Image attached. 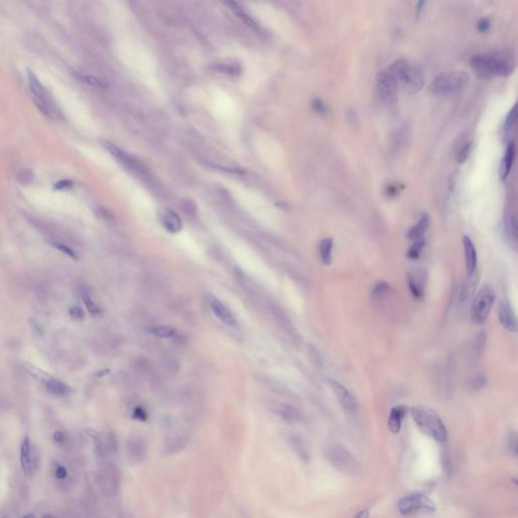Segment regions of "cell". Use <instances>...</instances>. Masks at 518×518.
Listing matches in <instances>:
<instances>
[{
  "label": "cell",
  "mask_w": 518,
  "mask_h": 518,
  "mask_svg": "<svg viewBox=\"0 0 518 518\" xmlns=\"http://www.w3.org/2000/svg\"><path fill=\"white\" fill-rule=\"evenodd\" d=\"M69 314L73 319H76V320H82L84 318L83 310L77 306H73L69 309Z\"/></svg>",
  "instance_id": "44"
},
{
  "label": "cell",
  "mask_w": 518,
  "mask_h": 518,
  "mask_svg": "<svg viewBox=\"0 0 518 518\" xmlns=\"http://www.w3.org/2000/svg\"><path fill=\"white\" fill-rule=\"evenodd\" d=\"M102 144L104 145V147L107 149L116 160H118L126 167L132 168L135 171L143 172V170H144L143 164H141L135 158L131 157L130 155H128L123 150H121L118 147H116L115 145H113L112 143L109 142V141H102Z\"/></svg>",
  "instance_id": "13"
},
{
  "label": "cell",
  "mask_w": 518,
  "mask_h": 518,
  "mask_svg": "<svg viewBox=\"0 0 518 518\" xmlns=\"http://www.w3.org/2000/svg\"><path fill=\"white\" fill-rule=\"evenodd\" d=\"M464 251H465V260H466V269L468 275H473L476 273L477 269V251L472 239L468 236L463 237Z\"/></svg>",
  "instance_id": "15"
},
{
  "label": "cell",
  "mask_w": 518,
  "mask_h": 518,
  "mask_svg": "<svg viewBox=\"0 0 518 518\" xmlns=\"http://www.w3.org/2000/svg\"><path fill=\"white\" fill-rule=\"evenodd\" d=\"M424 246H425V241H424L423 238L415 240L414 243L410 246V248L408 250V258L412 259V260L419 258V256H420V254H421Z\"/></svg>",
  "instance_id": "31"
},
{
  "label": "cell",
  "mask_w": 518,
  "mask_h": 518,
  "mask_svg": "<svg viewBox=\"0 0 518 518\" xmlns=\"http://www.w3.org/2000/svg\"><path fill=\"white\" fill-rule=\"evenodd\" d=\"M80 79H81L83 82H85V83H87V84H89V85H92V86H96V87H103V86H105V85H104V83H103L101 80L96 79V78H95V77H93V76L82 75V76H80Z\"/></svg>",
  "instance_id": "42"
},
{
  "label": "cell",
  "mask_w": 518,
  "mask_h": 518,
  "mask_svg": "<svg viewBox=\"0 0 518 518\" xmlns=\"http://www.w3.org/2000/svg\"><path fill=\"white\" fill-rule=\"evenodd\" d=\"M272 410L284 420L288 422H298L301 420V414L295 408L286 404H276L272 407Z\"/></svg>",
  "instance_id": "22"
},
{
  "label": "cell",
  "mask_w": 518,
  "mask_h": 518,
  "mask_svg": "<svg viewBox=\"0 0 518 518\" xmlns=\"http://www.w3.org/2000/svg\"><path fill=\"white\" fill-rule=\"evenodd\" d=\"M429 226V217L427 215H423L420 220L416 223L408 232V238L411 240L421 239L426 232Z\"/></svg>",
  "instance_id": "26"
},
{
  "label": "cell",
  "mask_w": 518,
  "mask_h": 518,
  "mask_svg": "<svg viewBox=\"0 0 518 518\" xmlns=\"http://www.w3.org/2000/svg\"><path fill=\"white\" fill-rule=\"evenodd\" d=\"M165 363V368L166 370H170V371H176L178 370L180 368V365L177 363V361L173 357H166V360L164 361Z\"/></svg>",
  "instance_id": "45"
},
{
  "label": "cell",
  "mask_w": 518,
  "mask_h": 518,
  "mask_svg": "<svg viewBox=\"0 0 518 518\" xmlns=\"http://www.w3.org/2000/svg\"><path fill=\"white\" fill-rule=\"evenodd\" d=\"M398 511L403 516L429 514L435 511L433 501L424 493L414 492L405 495L398 502Z\"/></svg>",
  "instance_id": "5"
},
{
  "label": "cell",
  "mask_w": 518,
  "mask_h": 518,
  "mask_svg": "<svg viewBox=\"0 0 518 518\" xmlns=\"http://www.w3.org/2000/svg\"><path fill=\"white\" fill-rule=\"evenodd\" d=\"M47 391L54 395V396H65L69 393L70 391V388L68 385H66L65 383H63L62 381L58 380V378H55L54 376H52L49 382L44 386Z\"/></svg>",
  "instance_id": "24"
},
{
  "label": "cell",
  "mask_w": 518,
  "mask_h": 518,
  "mask_svg": "<svg viewBox=\"0 0 518 518\" xmlns=\"http://www.w3.org/2000/svg\"><path fill=\"white\" fill-rule=\"evenodd\" d=\"M411 412L416 425L421 431L439 443H444L446 441V427L440 416L432 409L424 406H414Z\"/></svg>",
  "instance_id": "3"
},
{
  "label": "cell",
  "mask_w": 518,
  "mask_h": 518,
  "mask_svg": "<svg viewBox=\"0 0 518 518\" xmlns=\"http://www.w3.org/2000/svg\"><path fill=\"white\" fill-rule=\"evenodd\" d=\"M406 412L407 407L403 405L392 408L388 419V427L393 433H398L400 431L402 425V419L406 415Z\"/></svg>",
  "instance_id": "18"
},
{
  "label": "cell",
  "mask_w": 518,
  "mask_h": 518,
  "mask_svg": "<svg viewBox=\"0 0 518 518\" xmlns=\"http://www.w3.org/2000/svg\"><path fill=\"white\" fill-rule=\"evenodd\" d=\"M474 73L483 79L509 76L515 68V59L509 52L479 54L471 59Z\"/></svg>",
  "instance_id": "1"
},
{
  "label": "cell",
  "mask_w": 518,
  "mask_h": 518,
  "mask_svg": "<svg viewBox=\"0 0 518 518\" xmlns=\"http://www.w3.org/2000/svg\"><path fill=\"white\" fill-rule=\"evenodd\" d=\"M149 332L152 335L160 337V338H172V337H175V335H176V330L169 325L152 326L149 329Z\"/></svg>",
  "instance_id": "29"
},
{
  "label": "cell",
  "mask_w": 518,
  "mask_h": 518,
  "mask_svg": "<svg viewBox=\"0 0 518 518\" xmlns=\"http://www.w3.org/2000/svg\"><path fill=\"white\" fill-rule=\"evenodd\" d=\"M471 148H472V144L471 142L467 141V142H463L461 147L459 148V151H457V161L460 163H464L468 157L470 156V153H471Z\"/></svg>",
  "instance_id": "35"
},
{
  "label": "cell",
  "mask_w": 518,
  "mask_h": 518,
  "mask_svg": "<svg viewBox=\"0 0 518 518\" xmlns=\"http://www.w3.org/2000/svg\"><path fill=\"white\" fill-rule=\"evenodd\" d=\"M72 185H73V183L71 181H69V180H62V181L58 182L56 185H54V188L58 189V190H62V189L70 188Z\"/></svg>",
  "instance_id": "48"
},
{
  "label": "cell",
  "mask_w": 518,
  "mask_h": 518,
  "mask_svg": "<svg viewBox=\"0 0 518 518\" xmlns=\"http://www.w3.org/2000/svg\"><path fill=\"white\" fill-rule=\"evenodd\" d=\"M425 3H426L425 1H419V2L417 3V8H416V16H419V15L421 14V12H422V10H423V7H424Z\"/></svg>",
  "instance_id": "52"
},
{
  "label": "cell",
  "mask_w": 518,
  "mask_h": 518,
  "mask_svg": "<svg viewBox=\"0 0 518 518\" xmlns=\"http://www.w3.org/2000/svg\"><path fill=\"white\" fill-rule=\"evenodd\" d=\"M476 287V280H475V274L473 275H468L466 282L462 286L461 290V302L465 303L467 302L471 296L473 295Z\"/></svg>",
  "instance_id": "28"
},
{
  "label": "cell",
  "mask_w": 518,
  "mask_h": 518,
  "mask_svg": "<svg viewBox=\"0 0 518 518\" xmlns=\"http://www.w3.org/2000/svg\"><path fill=\"white\" fill-rule=\"evenodd\" d=\"M312 107H313L314 111L320 113V114H326L329 111L327 106L319 98H316L312 102Z\"/></svg>",
  "instance_id": "40"
},
{
  "label": "cell",
  "mask_w": 518,
  "mask_h": 518,
  "mask_svg": "<svg viewBox=\"0 0 518 518\" xmlns=\"http://www.w3.org/2000/svg\"><path fill=\"white\" fill-rule=\"evenodd\" d=\"M135 370H138L142 374H146L151 371V366L147 362V360L144 358H139L135 361Z\"/></svg>",
  "instance_id": "37"
},
{
  "label": "cell",
  "mask_w": 518,
  "mask_h": 518,
  "mask_svg": "<svg viewBox=\"0 0 518 518\" xmlns=\"http://www.w3.org/2000/svg\"><path fill=\"white\" fill-rule=\"evenodd\" d=\"M125 448L126 455L130 464L140 465L146 461L148 455V445L143 436L137 434L130 436L126 443Z\"/></svg>",
  "instance_id": "10"
},
{
  "label": "cell",
  "mask_w": 518,
  "mask_h": 518,
  "mask_svg": "<svg viewBox=\"0 0 518 518\" xmlns=\"http://www.w3.org/2000/svg\"><path fill=\"white\" fill-rule=\"evenodd\" d=\"M21 465L26 474H30L33 468L32 446L29 437H25L21 445Z\"/></svg>",
  "instance_id": "19"
},
{
  "label": "cell",
  "mask_w": 518,
  "mask_h": 518,
  "mask_svg": "<svg viewBox=\"0 0 518 518\" xmlns=\"http://www.w3.org/2000/svg\"><path fill=\"white\" fill-rule=\"evenodd\" d=\"M82 298H83V302H84V305H85L87 311L91 315H98V314H101L102 310H101L99 306L93 301V298L90 296V295L87 292H83L82 293Z\"/></svg>",
  "instance_id": "32"
},
{
  "label": "cell",
  "mask_w": 518,
  "mask_h": 518,
  "mask_svg": "<svg viewBox=\"0 0 518 518\" xmlns=\"http://www.w3.org/2000/svg\"><path fill=\"white\" fill-rule=\"evenodd\" d=\"M56 477L60 480H63L67 477V469L63 466H58L56 469Z\"/></svg>",
  "instance_id": "50"
},
{
  "label": "cell",
  "mask_w": 518,
  "mask_h": 518,
  "mask_svg": "<svg viewBox=\"0 0 518 518\" xmlns=\"http://www.w3.org/2000/svg\"><path fill=\"white\" fill-rule=\"evenodd\" d=\"M495 297V292L490 286H484L479 291L474 298L471 310V318L474 324L481 325L487 320L494 305Z\"/></svg>",
  "instance_id": "8"
},
{
  "label": "cell",
  "mask_w": 518,
  "mask_h": 518,
  "mask_svg": "<svg viewBox=\"0 0 518 518\" xmlns=\"http://www.w3.org/2000/svg\"><path fill=\"white\" fill-rule=\"evenodd\" d=\"M27 80L30 91L33 95L34 103L38 111H42L45 115L51 118H57L59 113L55 105L53 104V101L49 96V93L36 74L30 69L27 70Z\"/></svg>",
  "instance_id": "7"
},
{
  "label": "cell",
  "mask_w": 518,
  "mask_h": 518,
  "mask_svg": "<svg viewBox=\"0 0 518 518\" xmlns=\"http://www.w3.org/2000/svg\"><path fill=\"white\" fill-rule=\"evenodd\" d=\"M469 82V75L465 71L446 72L436 76L431 84V90L435 94L449 95L463 90Z\"/></svg>",
  "instance_id": "6"
},
{
  "label": "cell",
  "mask_w": 518,
  "mask_h": 518,
  "mask_svg": "<svg viewBox=\"0 0 518 518\" xmlns=\"http://www.w3.org/2000/svg\"><path fill=\"white\" fill-rule=\"evenodd\" d=\"M325 452L330 464L339 472L349 476H355L360 472L358 461L343 445L332 443L326 447Z\"/></svg>",
  "instance_id": "4"
},
{
  "label": "cell",
  "mask_w": 518,
  "mask_h": 518,
  "mask_svg": "<svg viewBox=\"0 0 518 518\" xmlns=\"http://www.w3.org/2000/svg\"><path fill=\"white\" fill-rule=\"evenodd\" d=\"M188 443V436L185 433H175L166 439L163 445V452L171 455L184 450Z\"/></svg>",
  "instance_id": "16"
},
{
  "label": "cell",
  "mask_w": 518,
  "mask_h": 518,
  "mask_svg": "<svg viewBox=\"0 0 518 518\" xmlns=\"http://www.w3.org/2000/svg\"><path fill=\"white\" fill-rule=\"evenodd\" d=\"M408 286H409V290L412 294V296L417 297V298H420L422 295H423V290H422V286H420L415 277L413 275H408Z\"/></svg>",
  "instance_id": "33"
},
{
  "label": "cell",
  "mask_w": 518,
  "mask_h": 518,
  "mask_svg": "<svg viewBox=\"0 0 518 518\" xmlns=\"http://www.w3.org/2000/svg\"><path fill=\"white\" fill-rule=\"evenodd\" d=\"M54 246H55V248H57L59 251H61L62 253H64V254H66V255H68L69 257H71V258L73 259H77V254H76V252H75L74 250H73L71 247H69L68 245H66V244H64V243H58V242H57V243H55V244H54Z\"/></svg>",
  "instance_id": "38"
},
{
  "label": "cell",
  "mask_w": 518,
  "mask_h": 518,
  "mask_svg": "<svg viewBox=\"0 0 518 518\" xmlns=\"http://www.w3.org/2000/svg\"><path fill=\"white\" fill-rule=\"evenodd\" d=\"M389 290V285L385 282H381L377 285H375L371 291L372 296H380L384 295L387 291Z\"/></svg>",
  "instance_id": "39"
},
{
  "label": "cell",
  "mask_w": 518,
  "mask_h": 518,
  "mask_svg": "<svg viewBox=\"0 0 518 518\" xmlns=\"http://www.w3.org/2000/svg\"><path fill=\"white\" fill-rule=\"evenodd\" d=\"M163 227L170 233H178L183 229V221L181 217L171 210H165L160 216Z\"/></svg>",
  "instance_id": "17"
},
{
  "label": "cell",
  "mask_w": 518,
  "mask_h": 518,
  "mask_svg": "<svg viewBox=\"0 0 518 518\" xmlns=\"http://www.w3.org/2000/svg\"><path fill=\"white\" fill-rule=\"evenodd\" d=\"M42 518H57L56 516H53V515H44Z\"/></svg>",
  "instance_id": "56"
},
{
  "label": "cell",
  "mask_w": 518,
  "mask_h": 518,
  "mask_svg": "<svg viewBox=\"0 0 518 518\" xmlns=\"http://www.w3.org/2000/svg\"><path fill=\"white\" fill-rule=\"evenodd\" d=\"M108 372H109V370H103V371L97 372V374H96V375H97V376H101V375H104V374H106V373H108Z\"/></svg>",
  "instance_id": "54"
},
{
  "label": "cell",
  "mask_w": 518,
  "mask_h": 518,
  "mask_svg": "<svg viewBox=\"0 0 518 518\" xmlns=\"http://www.w3.org/2000/svg\"><path fill=\"white\" fill-rule=\"evenodd\" d=\"M398 84L388 69L381 71L375 79V90L380 101L388 106L394 107L398 102Z\"/></svg>",
  "instance_id": "9"
},
{
  "label": "cell",
  "mask_w": 518,
  "mask_h": 518,
  "mask_svg": "<svg viewBox=\"0 0 518 518\" xmlns=\"http://www.w3.org/2000/svg\"><path fill=\"white\" fill-rule=\"evenodd\" d=\"M388 70L396 80L398 87L409 94L418 93L425 84L422 70L405 59L394 61Z\"/></svg>",
  "instance_id": "2"
},
{
  "label": "cell",
  "mask_w": 518,
  "mask_h": 518,
  "mask_svg": "<svg viewBox=\"0 0 518 518\" xmlns=\"http://www.w3.org/2000/svg\"><path fill=\"white\" fill-rule=\"evenodd\" d=\"M486 335L485 333L478 334L477 337L475 338V341H474V351L476 354H481L482 352L484 351V348H485V344H486Z\"/></svg>",
  "instance_id": "36"
},
{
  "label": "cell",
  "mask_w": 518,
  "mask_h": 518,
  "mask_svg": "<svg viewBox=\"0 0 518 518\" xmlns=\"http://www.w3.org/2000/svg\"><path fill=\"white\" fill-rule=\"evenodd\" d=\"M22 518H34V515H33V514H31V513H29V514H27V515H25L24 517Z\"/></svg>",
  "instance_id": "55"
},
{
  "label": "cell",
  "mask_w": 518,
  "mask_h": 518,
  "mask_svg": "<svg viewBox=\"0 0 518 518\" xmlns=\"http://www.w3.org/2000/svg\"><path fill=\"white\" fill-rule=\"evenodd\" d=\"M354 518H370V513L367 509H365V510H362Z\"/></svg>",
  "instance_id": "53"
},
{
  "label": "cell",
  "mask_w": 518,
  "mask_h": 518,
  "mask_svg": "<svg viewBox=\"0 0 518 518\" xmlns=\"http://www.w3.org/2000/svg\"><path fill=\"white\" fill-rule=\"evenodd\" d=\"M505 233L510 244L515 247L517 241V220L515 214H508L505 218Z\"/></svg>",
  "instance_id": "25"
},
{
  "label": "cell",
  "mask_w": 518,
  "mask_h": 518,
  "mask_svg": "<svg viewBox=\"0 0 518 518\" xmlns=\"http://www.w3.org/2000/svg\"><path fill=\"white\" fill-rule=\"evenodd\" d=\"M508 444H509V448H510V451L513 452V454H517V435L515 432L511 433L509 435V442H508Z\"/></svg>",
  "instance_id": "46"
},
{
  "label": "cell",
  "mask_w": 518,
  "mask_h": 518,
  "mask_svg": "<svg viewBox=\"0 0 518 518\" xmlns=\"http://www.w3.org/2000/svg\"><path fill=\"white\" fill-rule=\"evenodd\" d=\"M133 417L137 420L145 421V420H147V412L144 408L136 407L133 412Z\"/></svg>",
  "instance_id": "43"
},
{
  "label": "cell",
  "mask_w": 518,
  "mask_h": 518,
  "mask_svg": "<svg viewBox=\"0 0 518 518\" xmlns=\"http://www.w3.org/2000/svg\"><path fill=\"white\" fill-rule=\"evenodd\" d=\"M226 4L230 7V9H231V10H232V11H233V12H234V13H235V14H236V15H237L240 19H242V22H243L246 26L250 27V28H251V29H253V30H257V29H258V24H257V23H256V22H255V21H254V19H253V18H252V17H251L248 13H246V12L243 10V8H242V7H241V6H240L237 2H234V1H228V2H226Z\"/></svg>",
  "instance_id": "23"
},
{
  "label": "cell",
  "mask_w": 518,
  "mask_h": 518,
  "mask_svg": "<svg viewBox=\"0 0 518 518\" xmlns=\"http://www.w3.org/2000/svg\"><path fill=\"white\" fill-rule=\"evenodd\" d=\"M516 116H517V114H516V106H513V108L508 112V114H507V116L505 118V122H504V131L506 133L510 132L513 129V127H514V125L516 123Z\"/></svg>",
  "instance_id": "34"
},
{
  "label": "cell",
  "mask_w": 518,
  "mask_h": 518,
  "mask_svg": "<svg viewBox=\"0 0 518 518\" xmlns=\"http://www.w3.org/2000/svg\"><path fill=\"white\" fill-rule=\"evenodd\" d=\"M487 384V380L485 378L484 375H476L472 381H471V387L474 390H480L484 388Z\"/></svg>",
  "instance_id": "41"
},
{
  "label": "cell",
  "mask_w": 518,
  "mask_h": 518,
  "mask_svg": "<svg viewBox=\"0 0 518 518\" xmlns=\"http://www.w3.org/2000/svg\"><path fill=\"white\" fill-rule=\"evenodd\" d=\"M217 71H219L220 73H224V74H237L238 73V70L234 67H230V66H227V65H219L216 69Z\"/></svg>",
  "instance_id": "47"
},
{
  "label": "cell",
  "mask_w": 518,
  "mask_h": 518,
  "mask_svg": "<svg viewBox=\"0 0 518 518\" xmlns=\"http://www.w3.org/2000/svg\"><path fill=\"white\" fill-rule=\"evenodd\" d=\"M290 445L296 456L303 462L308 463L310 461L311 454L307 444L298 436L293 435L290 437Z\"/></svg>",
  "instance_id": "20"
},
{
  "label": "cell",
  "mask_w": 518,
  "mask_h": 518,
  "mask_svg": "<svg viewBox=\"0 0 518 518\" xmlns=\"http://www.w3.org/2000/svg\"><path fill=\"white\" fill-rule=\"evenodd\" d=\"M26 370L30 373V375L32 377H34L37 382H38L43 386H45L49 382V380L52 377L51 374H49L48 372L38 369V368L35 367V366H29V367H27Z\"/></svg>",
  "instance_id": "30"
},
{
  "label": "cell",
  "mask_w": 518,
  "mask_h": 518,
  "mask_svg": "<svg viewBox=\"0 0 518 518\" xmlns=\"http://www.w3.org/2000/svg\"><path fill=\"white\" fill-rule=\"evenodd\" d=\"M490 26H491V24H490V21L488 18H481L479 21V23H478L477 28H478L479 32L485 33V32H487L489 30Z\"/></svg>",
  "instance_id": "49"
},
{
  "label": "cell",
  "mask_w": 518,
  "mask_h": 518,
  "mask_svg": "<svg viewBox=\"0 0 518 518\" xmlns=\"http://www.w3.org/2000/svg\"><path fill=\"white\" fill-rule=\"evenodd\" d=\"M499 321L503 328L509 332H515L517 321L514 311L508 302H502L499 307Z\"/></svg>",
  "instance_id": "14"
},
{
  "label": "cell",
  "mask_w": 518,
  "mask_h": 518,
  "mask_svg": "<svg viewBox=\"0 0 518 518\" xmlns=\"http://www.w3.org/2000/svg\"><path fill=\"white\" fill-rule=\"evenodd\" d=\"M514 156H515V145H514V143H510L507 146L504 157L501 161V166H500V175L503 180H505L511 171V167H512V164L514 161Z\"/></svg>",
  "instance_id": "21"
},
{
  "label": "cell",
  "mask_w": 518,
  "mask_h": 518,
  "mask_svg": "<svg viewBox=\"0 0 518 518\" xmlns=\"http://www.w3.org/2000/svg\"><path fill=\"white\" fill-rule=\"evenodd\" d=\"M209 305L213 314L225 325L229 327H236L237 321L231 311L224 305L218 297L213 295L209 296Z\"/></svg>",
  "instance_id": "12"
},
{
  "label": "cell",
  "mask_w": 518,
  "mask_h": 518,
  "mask_svg": "<svg viewBox=\"0 0 518 518\" xmlns=\"http://www.w3.org/2000/svg\"><path fill=\"white\" fill-rule=\"evenodd\" d=\"M330 385L339 404L343 408V410L348 414L355 413L357 409V403L354 397L351 395V393L343 385H341L336 381H331Z\"/></svg>",
  "instance_id": "11"
},
{
  "label": "cell",
  "mask_w": 518,
  "mask_h": 518,
  "mask_svg": "<svg viewBox=\"0 0 518 518\" xmlns=\"http://www.w3.org/2000/svg\"><path fill=\"white\" fill-rule=\"evenodd\" d=\"M54 440L56 443L58 444H62L64 441H65V435L63 432L61 431H56L55 434H54Z\"/></svg>",
  "instance_id": "51"
},
{
  "label": "cell",
  "mask_w": 518,
  "mask_h": 518,
  "mask_svg": "<svg viewBox=\"0 0 518 518\" xmlns=\"http://www.w3.org/2000/svg\"><path fill=\"white\" fill-rule=\"evenodd\" d=\"M332 248L333 240L331 238H325L320 242L319 254L323 264L330 265L332 262Z\"/></svg>",
  "instance_id": "27"
}]
</instances>
